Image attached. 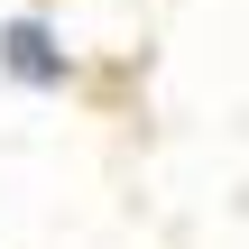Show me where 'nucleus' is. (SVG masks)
Masks as SVG:
<instances>
[{
	"instance_id": "1",
	"label": "nucleus",
	"mask_w": 249,
	"mask_h": 249,
	"mask_svg": "<svg viewBox=\"0 0 249 249\" xmlns=\"http://www.w3.org/2000/svg\"><path fill=\"white\" fill-rule=\"evenodd\" d=\"M0 74H9L18 92H65V83H74L65 28H55L46 9H9V18H0Z\"/></svg>"
}]
</instances>
